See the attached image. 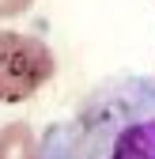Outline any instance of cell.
<instances>
[{"mask_svg":"<svg viewBox=\"0 0 155 159\" xmlns=\"http://www.w3.org/2000/svg\"><path fill=\"white\" fill-rule=\"evenodd\" d=\"M38 152H42V136L34 133L30 121L15 117L0 125V159H38Z\"/></svg>","mask_w":155,"mask_h":159,"instance_id":"cell-3","label":"cell"},{"mask_svg":"<svg viewBox=\"0 0 155 159\" xmlns=\"http://www.w3.org/2000/svg\"><path fill=\"white\" fill-rule=\"evenodd\" d=\"M38 159H155V76L99 80L42 133Z\"/></svg>","mask_w":155,"mask_h":159,"instance_id":"cell-1","label":"cell"},{"mask_svg":"<svg viewBox=\"0 0 155 159\" xmlns=\"http://www.w3.org/2000/svg\"><path fill=\"white\" fill-rule=\"evenodd\" d=\"M57 76V57L38 34L0 27V106H19Z\"/></svg>","mask_w":155,"mask_h":159,"instance_id":"cell-2","label":"cell"},{"mask_svg":"<svg viewBox=\"0 0 155 159\" xmlns=\"http://www.w3.org/2000/svg\"><path fill=\"white\" fill-rule=\"evenodd\" d=\"M34 8V0H0V23H8V19H19Z\"/></svg>","mask_w":155,"mask_h":159,"instance_id":"cell-4","label":"cell"}]
</instances>
